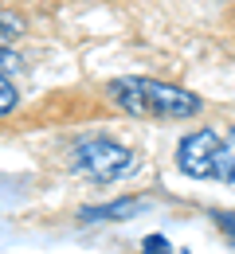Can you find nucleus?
I'll return each instance as SVG.
<instances>
[{"label": "nucleus", "instance_id": "7", "mask_svg": "<svg viewBox=\"0 0 235 254\" xmlns=\"http://www.w3.org/2000/svg\"><path fill=\"white\" fill-rule=\"evenodd\" d=\"M16 35H24V20H20V16H8V12H0V47H8Z\"/></svg>", "mask_w": 235, "mask_h": 254}, {"label": "nucleus", "instance_id": "9", "mask_svg": "<svg viewBox=\"0 0 235 254\" xmlns=\"http://www.w3.org/2000/svg\"><path fill=\"white\" fill-rule=\"evenodd\" d=\"M216 223H220V231L228 235V243L235 247V211H220V215H216Z\"/></svg>", "mask_w": 235, "mask_h": 254}, {"label": "nucleus", "instance_id": "5", "mask_svg": "<svg viewBox=\"0 0 235 254\" xmlns=\"http://www.w3.org/2000/svg\"><path fill=\"white\" fill-rule=\"evenodd\" d=\"M212 180L235 184V126L220 133V145H216V157H212Z\"/></svg>", "mask_w": 235, "mask_h": 254}, {"label": "nucleus", "instance_id": "6", "mask_svg": "<svg viewBox=\"0 0 235 254\" xmlns=\"http://www.w3.org/2000/svg\"><path fill=\"white\" fill-rule=\"evenodd\" d=\"M16 102H20V94H16V86H12V78L0 70V118H8L12 110H16Z\"/></svg>", "mask_w": 235, "mask_h": 254}, {"label": "nucleus", "instance_id": "4", "mask_svg": "<svg viewBox=\"0 0 235 254\" xmlns=\"http://www.w3.org/2000/svg\"><path fill=\"white\" fill-rule=\"evenodd\" d=\"M149 203L145 199H114V203H98V207H82L78 219L82 223H118V219H130L137 211H145Z\"/></svg>", "mask_w": 235, "mask_h": 254}, {"label": "nucleus", "instance_id": "3", "mask_svg": "<svg viewBox=\"0 0 235 254\" xmlns=\"http://www.w3.org/2000/svg\"><path fill=\"white\" fill-rule=\"evenodd\" d=\"M220 145V129H192L176 145V168L188 180H212V157Z\"/></svg>", "mask_w": 235, "mask_h": 254}, {"label": "nucleus", "instance_id": "8", "mask_svg": "<svg viewBox=\"0 0 235 254\" xmlns=\"http://www.w3.org/2000/svg\"><path fill=\"white\" fill-rule=\"evenodd\" d=\"M141 247H145V254H172V247H168V239H165V235H149V239H145Z\"/></svg>", "mask_w": 235, "mask_h": 254}, {"label": "nucleus", "instance_id": "1", "mask_svg": "<svg viewBox=\"0 0 235 254\" xmlns=\"http://www.w3.org/2000/svg\"><path fill=\"white\" fill-rule=\"evenodd\" d=\"M106 98L118 110H126L130 118H145V122H188L204 110L200 94L172 86V82H161V78H141V74L110 78Z\"/></svg>", "mask_w": 235, "mask_h": 254}, {"label": "nucleus", "instance_id": "2", "mask_svg": "<svg viewBox=\"0 0 235 254\" xmlns=\"http://www.w3.org/2000/svg\"><path fill=\"white\" fill-rule=\"evenodd\" d=\"M71 168L94 184H118L137 168V157L114 137H82L71 149Z\"/></svg>", "mask_w": 235, "mask_h": 254}, {"label": "nucleus", "instance_id": "10", "mask_svg": "<svg viewBox=\"0 0 235 254\" xmlns=\"http://www.w3.org/2000/svg\"><path fill=\"white\" fill-rule=\"evenodd\" d=\"M16 66H20V55H12L8 47H0V70L8 74V70H16Z\"/></svg>", "mask_w": 235, "mask_h": 254}]
</instances>
